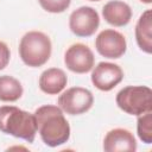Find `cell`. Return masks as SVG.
Masks as SVG:
<instances>
[{"instance_id": "8992f818", "label": "cell", "mask_w": 152, "mask_h": 152, "mask_svg": "<svg viewBox=\"0 0 152 152\" xmlns=\"http://www.w3.org/2000/svg\"><path fill=\"white\" fill-rule=\"evenodd\" d=\"M100 25V17L96 10L82 6L75 10L69 17V27L77 37H90Z\"/></svg>"}, {"instance_id": "30bf717a", "label": "cell", "mask_w": 152, "mask_h": 152, "mask_svg": "<svg viewBox=\"0 0 152 152\" xmlns=\"http://www.w3.org/2000/svg\"><path fill=\"white\" fill-rule=\"evenodd\" d=\"M103 150L107 152H134L137 150V141L134 135L128 129L114 128L106 134L103 139Z\"/></svg>"}, {"instance_id": "e0dca14e", "label": "cell", "mask_w": 152, "mask_h": 152, "mask_svg": "<svg viewBox=\"0 0 152 152\" xmlns=\"http://www.w3.org/2000/svg\"><path fill=\"white\" fill-rule=\"evenodd\" d=\"M10 57H11V52L8 46L4 42H0V70L7 66L10 62Z\"/></svg>"}, {"instance_id": "3957f363", "label": "cell", "mask_w": 152, "mask_h": 152, "mask_svg": "<svg viewBox=\"0 0 152 152\" xmlns=\"http://www.w3.org/2000/svg\"><path fill=\"white\" fill-rule=\"evenodd\" d=\"M51 40L40 31L25 33L19 44V56L21 61L31 68L44 65L51 56Z\"/></svg>"}, {"instance_id": "5b68a950", "label": "cell", "mask_w": 152, "mask_h": 152, "mask_svg": "<svg viewBox=\"0 0 152 152\" xmlns=\"http://www.w3.org/2000/svg\"><path fill=\"white\" fill-rule=\"evenodd\" d=\"M94 103V96L90 90L82 87L66 89L58 97V107L70 115H80L88 112Z\"/></svg>"}, {"instance_id": "6da1fadb", "label": "cell", "mask_w": 152, "mask_h": 152, "mask_svg": "<svg viewBox=\"0 0 152 152\" xmlns=\"http://www.w3.org/2000/svg\"><path fill=\"white\" fill-rule=\"evenodd\" d=\"M37 131L43 142L50 147L65 144L70 138V126L63 110L52 104H45L34 112Z\"/></svg>"}, {"instance_id": "8fae6325", "label": "cell", "mask_w": 152, "mask_h": 152, "mask_svg": "<svg viewBox=\"0 0 152 152\" xmlns=\"http://www.w3.org/2000/svg\"><path fill=\"white\" fill-rule=\"evenodd\" d=\"M102 15L104 20L116 27L127 25L132 18V10L129 5L120 0L108 1L102 8Z\"/></svg>"}, {"instance_id": "52a82bcc", "label": "cell", "mask_w": 152, "mask_h": 152, "mask_svg": "<svg viewBox=\"0 0 152 152\" xmlns=\"http://www.w3.org/2000/svg\"><path fill=\"white\" fill-rule=\"evenodd\" d=\"M95 48L101 56L115 59L120 58L126 52L127 43L122 33L112 28H107L97 34L95 39Z\"/></svg>"}, {"instance_id": "4fadbf2b", "label": "cell", "mask_w": 152, "mask_h": 152, "mask_svg": "<svg viewBox=\"0 0 152 152\" xmlns=\"http://www.w3.org/2000/svg\"><path fill=\"white\" fill-rule=\"evenodd\" d=\"M151 10H146L135 25V40L140 50L146 53L152 52V21Z\"/></svg>"}, {"instance_id": "ac0fdd59", "label": "cell", "mask_w": 152, "mask_h": 152, "mask_svg": "<svg viewBox=\"0 0 152 152\" xmlns=\"http://www.w3.org/2000/svg\"><path fill=\"white\" fill-rule=\"evenodd\" d=\"M141 2H144V4H151L152 2V0H140Z\"/></svg>"}, {"instance_id": "5bb4252c", "label": "cell", "mask_w": 152, "mask_h": 152, "mask_svg": "<svg viewBox=\"0 0 152 152\" xmlns=\"http://www.w3.org/2000/svg\"><path fill=\"white\" fill-rule=\"evenodd\" d=\"M23 91V86L17 78L8 75L0 76V101L14 102L21 97Z\"/></svg>"}, {"instance_id": "277c9868", "label": "cell", "mask_w": 152, "mask_h": 152, "mask_svg": "<svg viewBox=\"0 0 152 152\" xmlns=\"http://www.w3.org/2000/svg\"><path fill=\"white\" fill-rule=\"evenodd\" d=\"M118 107L129 115L152 112V90L146 86H128L116 94Z\"/></svg>"}, {"instance_id": "7a4b0ae2", "label": "cell", "mask_w": 152, "mask_h": 152, "mask_svg": "<svg viewBox=\"0 0 152 152\" xmlns=\"http://www.w3.org/2000/svg\"><path fill=\"white\" fill-rule=\"evenodd\" d=\"M0 131L27 142H33L37 133L34 114L15 106H2L0 107Z\"/></svg>"}, {"instance_id": "9c48e42d", "label": "cell", "mask_w": 152, "mask_h": 152, "mask_svg": "<svg viewBox=\"0 0 152 152\" xmlns=\"http://www.w3.org/2000/svg\"><path fill=\"white\" fill-rule=\"evenodd\" d=\"M124 78L122 69L110 62H100L91 72L93 84L102 91H109Z\"/></svg>"}, {"instance_id": "9a60e30c", "label": "cell", "mask_w": 152, "mask_h": 152, "mask_svg": "<svg viewBox=\"0 0 152 152\" xmlns=\"http://www.w3.org/2000/svg\"><path fill=\"white\" fill-rule=\"evenodd\" d=\"M137 131H138V137L142 142L145 144L152 142V112H147L145 114L138 115Z\"/></svg>"}, {"instance_id": "d6986e66", "label": "cell", "mask_w": 152, "mask_h": 152, "mask_svg": "<svg viewBox=\"0 0 152 152\" xmlns=\"http://www.w3.org/2000/svg\"><path fill=\"white\" fill-rule=\"evenodd\" d=\"M89 1H100V0H89Z\"/></svg>"}, {"instance_id": "ba28073f", "label": "cell", "mask_w": 152, "mask_h": 152, "mask_svg": "<svg viewBox=\"0 0 152 152\" xmlns=\"http://www.w3.org/2000/svg\"><path fill=\"white\" fill-rule=\"evenodd\" d=\"M64 63L70 71L76 74H86L93 69L95 57L89 46L82 43H76L69 46L65 51Z\"/></svg>"}, {"instance_id": "2e32d148", "label": "cell", "mask_w": 152, "mask_h": 152, "mask_svg": "<svg viewBox=\"0 0 152 152\" xmlns=\"http://www.w3.org/2000/svg\"><path fill=\"white\" fill-rule=\"evenodd\" d=\"M43 10L50 13H62L71 4V0H38Z\"/></svg>"}, {"instance_id": "7c38bea8", "label": "cell", "mask_w": 152, "mask_h": 152, "mask_svg": "<svg viewBox=\"0 0 152 152\" xmlns=\"http://www.w3.org/2000/svg\"><path fill=\"white\" fill-rule=\"evenodd\" d=\"M68 77L59 68H50L42 72L39 77V88L48 95L59 94L66 86Z\"/></svg>"}]
</instances>
